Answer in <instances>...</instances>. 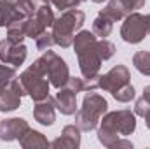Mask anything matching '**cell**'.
<instances>
[{
	"label": "cell",
	"mask_w": 150,
	"mask_h": 149,
	"mask_svg": "<svg viewBox=\"0 0 150 149\" xmlns=\"http://www.w3.org/2000/svg\"><path fill=\"white\" fill-rule=\"evenodd\" d=\"M136 130V114L129 109H120V111H107L103 117L100 119V125L96 128L98 142L105 148L112 149L113 144L120 137H127L134 133Z\"/></svg>",
	"instance_id": "1"
},
{
	"label": "cell",
	"mask_w": 150,
	"mask_h": 149,
	"mask_svg": "<svg viewBox=\"0 0 150 149\" xmlns=\"http://www.w3.org/2000/svg\"><path fill=\"white\" fill-rule=\"evenodd\" d=\"M72 47L77 54L79 69H80L82 77L86 81L94 79L100 74V69L103 63V60L98 53V37L89 30H79L75 34Z\"/></svg>",
	"instance_id": "2"
},
{
	"label": "cell",
	"mask_w": 150,
	"mask_h": 149,
	"mask_svg": "<svg viewBox=\"0 0 150 149\" xmlns=\"http://www.w3.org/2000/svg\"><path fill=\"white\" fill-rule=\"evenodd\" d=\"M86 23V14L80 9H68L63 11L58 18H54L52 23V39H54V46H59L63 49L70 47L74 44L75 34L82 28V25Z\"/></svg>",
	"instance_id": "3"
},
{
	"label": "cell",
	"mask_w": 150,
	"mask_h": 149,
	"mask_svg": "<svg viewBox=\"0 0 150 149\" xmlns=\"http://www.w3.org/2000/svg\"><path fill=\"white\" fill-rule=\"evenodd\" d=\"M107 111H108L107 98L100 93L87 91L80 109H77L75 112V125L80 128V132H93L98 128L100 119Z\"/></svg>",
	"instance_id": "4"
},
{
	"label": "cell",
	"mask_w": 150,
	"mask_h": 149,
	"mask_svg": "<svg viewBox=\"0 0 150 149\" xmlns=\"http://www.w3.org/2000/svg\"><path fill=\"white\" fill-rule=\"evenodd\" d=\"M25 93L33 100L38 102L42 98H45L49 95V79L45 75V69H44V63H42V58H37L26 70H23L21 75L18 77Z\"/></svg>",
	"instance_id": "5"
},
{
	"label": "cell",
	"mask_w": 150,
	"mask_h": 149,
	"mask_svg": "<svg viewBox=\"0 0 150 149\" xmlns=\"http://www.w3.org/2000/svg\"><path fill=\"white\" fill-rule=\"evenodd\" d=\"M42 58V63H44V69H45V75L51 82V86L54 88H63L67 86L68 79H70V69L67 65V62L56 53V51H44V54L40 56Z\"/></svg>",
	"instance_id": "6"
},
{
	"label": "cell",
	"mask_w": 150,
	"mask_h": 149,
	"mask_svg": "<svg viewBox=\"0 0 150 149\" xmlns=\"http://www.w3.org/2000/svg\"><path fill=\"white\" fill-rule=\"evenodd\" d=\"M35 5V11L32 16H28V28H26V37L35 39L45 32L49 27L54 23V12L51 7L49 0H32Z\"/></svg>",
	"instance_id": "7"
},
{
	"label": "cell",
	"mask_w": 150,
	"mask_h": 149,
	"mask_svg": "<svg viewBox=\"0 0 150 149\" xmlns=\"http://www.w3.org/2000/svg\"><path fill=\"white\" fill-rule=\"evenodd\" d=\"M149 35V25H147V18L134 11V12H129L124 21H122V27H120V37L124 42L127 44H140L143 39Z\"/></svg>",
	"instance_id": "8"
},
{
	"label": "cell",
	"mask_w": 150,
	"mask_h": 149,
	"mask_svg": "<svg viewBox=\"0 0 150 149\" xmlns=\"http://www.w3.org/2000/svg\"><path fill=\"white\" fill-rule=\"evenodd\" d=\"M96 90H103L108 93H115L117 90H120L122 86L131 82V75H129V69L126 65H115L112 67L107 74H98L96 79Z\"/></svg>",
	"instance_id": "9"
},
{
	"label": "cell",
	"mask_w": 150,
	"mask_h": 149,
	"mask_svg": "<svg viewBox=\"0 0 150 149\" xmlns=\"http://www.w3.org/2000/svg\"><path fill=\"white\" fill-rule=\"evenodd\" d=\"M28 56V47L19 42H11L9 39H4L0 40V62L5 63V65H11V67H19L25 63Z\"/></svg>",
	"instance_id": "10"
},
{
	"label": "cell",
	"mask_w": 150,
	"mask_h": 149,
	"mask_svg": "<svg viewBox=\"0 0 150 149\" xmlns=\"http://www.w3.org/2000/svg\"><path fill=\"white\" fill-rule=\"evenodd\" d=\"M25 90L19 79H12L2 91H0V112H12L21 105V98L25 97Z\"/></svg>",
	"instance_id": "11"
},
{
	"label": "cell",
	"mask_w": 150,
	"mask_h": 149,
	"mask_svg": "<svg viewBox=\"0 0 150 149\" xmlns=\"http://www.w3.org/2000/svg\"><path fill=\"white\" fill-rule=\"evenodd\" d=\"M28 130H30V125L25 117L4 119V121H0V140H4V142L19 140Z\"/></svg>",
	"instance_id": "12"
},
{
	"label": "cell",
	"mask_w": 150,
	"mask_h": 149,
	"mask_svg": "<svg viewBox=\"0 0 150 149\" xmlns=\"http://www.w3.org/2000/svg\"><path fill=\"white\" fill-rule=\"evenodd\" d=\"M33 119L40 123L42 126H52L56 121V104H54V97L47 95L45 98L35 102L33 107Z\"/></svg>",
	"instance_id": "13"
},
{
	"label": "cell",
	"mask_w": 150,
	"mask_h": 149,
	"mask_svg": "<svg viewBox=\"0 0 150 149\" xmlns=\"http://www.w3.org/2000/svg\"><path fill=\"white\" fill-rule=\"evenodd\" d=\"M51 148L58 149H77L80 148V128L77 125H67L59 137H56L51 142Z\"/></svg>",
	"instance_id": "14"
},
{
	"label": "cell",
	"mask_w": 150,
	"mask_h": 149,
	"mask_svg": "<svg viewBox=\"0 0 150 149\" xmlns=\"http://www.w3.org/2000/svg\"><path fill=\"white\" fill-rule=\"evenodd\" d=\"M54 104H56V109L63 116H74L79 109L77 107V93L74 90H70L68 86H63L58 90V93L54 97Z\"/></svg>",
	"instance_id": "15"
},
{
	"label": "cell",
	"mask_w": 150,
	"mask_h": 149,
	"mask_svg": "<svg viewBox=\"0 0 150 149\" xmlns=\"http://www.w3.org/2000/svg\"><path fill=\"white\" fill-rule=\"evenodd\" d=\"M21 18H28L23 16L16 5L14 0H0V27H9L12 21L21 19Z\"/></svg>",
	"instance_id": "16"
},
{
	"label": "cell",
	"mask_w": 150,
	"mask_h": 149,
	"mask_svg": "<svg viewBox=\"0 0 150 149\" xmlns=\"http://www.w3.org/2000/svg\"><path fill=\"white\" fill-rule=\"evenodd\" d=\"M19 146L23 149H35V148H49L51 146V142L47 140V137L42 133V132H38V130H28L19 140Z\"/></svg>",
	"instance_id": "17"
},
{
	"label": "cell",
	"mask_w": 150,
	"mask_h": 149,
	"mask_svg": "<svg viewBox=\"0 0 150 149\" xmlns=\"http://www.w3.org/2000/svg\"><path fill=\"white\" fill-rule=\"evenodd\" d=\"M26 28H28V18H21V19H16L12 21L9 27H7V37L11 42H23L26 37Z\"/></svg>",
	"instance_id": "18"
},
{
	"label": "cell",
	"mask_w": 150,
	"mask_h": 149,
	"mask_svg": "<svg viewBox=\"0 0 150 149\" xmlns=\"http://www.w3.org/2000/svg\"><path fill=\"white\" fill-rule=\"evenodd\" d=\"M100 12H101V14H105L107 18H110L113 23H115V21L124 19V18L129 14V11H127V9H126V5L122 4V0H110V2L107 4V7H105V9H101Z\"/></svg>",
	"instance_id": "19"
},
{
	"label": "cell",
	"mask_w": 150,
	"mask_h": 149,
	"mask_svg": "<svg viewBox=\"0 0 150 149\" xmlns=\"http://www.w3.org/2000/svg\"><path fill=\"white\" fill-rule=\"evenodd\" d=\"M112 28H113V21L110 18H107L105 14H101V12H98V16L94 18V21H93V34L96 35V37L100 39H107L110 34H112Z\"/></svg>",
	"instance_id": "20"
},
{
	"label": "cell",
	"mask_w": 150,
	"mask_h": 149,
	"mask_svg": "<svg viewBox=\"0 0 150 149\" xmlns=\"http://www.w3.org/2000/svg\"><path fill=\"white\" fill-rule=\"evenodd\" d=\"M133 65L134 69L143 75H150V51H136L133 54Z\"/></svg>",
	"instance_id": "21"
},
{
	"label": "cell",
	"mask_w": 150,
	"mask_h": 149,
	"mask_svg": "<svg viewBox=\"0 0 150 149\" xmlns=\"http://www.w3.org/2000/svg\"><path fill=\"white\" fill-rule=\"evenodd\" d=\"M112 97L117 100V102H120V104H127V102L134 100V97H136V93H134V86L129 82V84L122 86L120 90H117L115 93H112Z\"/></svg>",
	"instance_id": "22"
},
{
	"label": "cell",
	"mask_w": 150,
	"mask_h": 149,
	"mask_svg": "<svg viewBox=\"0 0 150 149\" xmlns=\"http://www.w3.org/2000/svg\"><path fill=\"white\" fill-rule=\"evenodd\" d=\"M98 53H100V56H101L103 62L110 60L115 54V44L110 42L108 39H98Z\"/></svg>",
	"instance_id": "23"
},
{
	"label": "cell",
	"mask_w": 150,
	"mask_h": 149,
	"mask_svg": "<svg viewBox=\"0 0 150 149\" xmlns=\"http://www.w3.org/2000/svg\"><path fill=\"white\" fill-rule=\"evenodd\" d=\"M16 67H11V65H5L0 62V91L12 81L16 79Z\"/></svg>",
	"instance_id": "24"
},
{
	"label": "cell",
	"mask_w": 150,
	"mask_h": 149,
	"mask_svg": "<svg viewBox=\"0 0 150 149\" xmlns=\"http://www.w3.org/2000/svg\"><path fill=\"white\" fill-rule=\"evenodd\" d=\"M35 46H37L38 51H47L54 46V39H52V34L51 32H42L37 39H35Z\"/></svg>",
	"instance_id": "25"
},
{
	"label": "cell",
	"mask_w": 150,
	"mask_h": 149,
	"mask_svg": "<svg viewBox=\"0 0 150 149\" xmlns=\"http://www.w3.org/2000/svg\"><path fill=\"white\" fill-rule=\"evenodd\" d=\"M49 2H51V5H54L61 12L63 11H68V9H75L79 4H82L80 0H49Z\"/></svg>",
	"instance_id": "26"
},
{
	"label": "cell",
	"mask_w": 150,
	"mask_h": 149,
	"mask_svg": "<svg viewBox=\"0 0 150 149\" xmlns=\"http://www.w3.org/2000/svg\"><path fill=\"white\" fill-rule=\"evenodd\" d=\"M149 109H150V104L143 98V97H140V98L134 102V114H136V116H142V117H143Z\"/></svg>",
	"instance_id": "27"
},
{
	"label": "cell",
	"mask_w": 150,
	"mask_h": 149,
	"mask_svg": "<svg viewBox=\"0 0 150 149\" xmlns=\"http://www.w3.org/2000/svg\"><path fill=\"white\" fill-rule=\"evenodd\" d=\"M67 86H68L70 90H74L75 93L84 91V77H72V75H70V79H68Z\"/></svg>",
	"instance_id": "28"
},
{
	"label": "cell",
	"mask_w": 150,
	"mask_h": 149,
	"mask_svg": "<svg viewBox=\"0 0 150 149\" xmlns=\"http://www.w3.org/2000/svg\"><path fill=\"white\" fill-rule=\"evenodd\" d=\"M122 4L126 5V9H127L129 12H134V11H138V9H142V7H145L147 0H122Z\"/></svg>",
	"instance_id": "29"
},
{
	"label": "cell",
	"mask_w": 150,
	"mask_h": 149,
	"mask_svg": "<svg viewBox=\"0 0 150 149\" xmlns=\"http://www.w3.org/2000/svg\"><path fill=\"white\" fill-rule=\"evenodd\" d=\"M142 97H143V98H145V100H147V102L150 104V84L143 88V95H142Z\"/></svg>",
	"instance_id": "30"
},
{
	"label": "cell",
	"mask_w": 150,
	"mask_h": 149,
	"mask_svg": "<svg viewBox=\"0 0 150 149\" xmlns=\"http://www.w3.org/2000/svg\"><path fill=\"white\" fill-rule=\"evenodd\" d=\"M143 119H145V125H147V128L150 130V109L147 111V114L143 116Z\"/></svg>",
	"instance_id": "31"
},
{
	"label": "cell",
	"mask_w": 150,
	"mask_h": 149,
	"mask_svg": "<svg viewBox=\"0 0 150 149\" xmlns=\"http://www.w3.org/2000/svg\"><path fill=\"white\" fill-rule=\"evenodd\" d=\"M145 18H147V25H149V35H150V14H147Z\"/></svg>",
	"instance_id": "32"
},
{
	"label": "cell",
	"mask_w": 150,
	"mask_h": 149,
	"mask_svg": "<svg viewBox=\"0 0 150 149\" xmlns=\"http://www.w3.org/2000/svg\"><path fill=\"white\" fill-rule=\"evenodd\" d=\"M91 2H94V4H103L105 0H91Z\"/></svg>",
	"instance_id": "33"
},
{
	"label": "cell",
	"mask_w": 150,
	"mask_h": 149,
	"mask_svg": "<svg viewBox=\"0 0 150 149\" xmlns=\"http://www.w3.org/2000/svg\"><path fill=\"white\" fill-rule=\"evenodd\" d=\"M14 2H19V0H14Z\"/></svg>",
	"instance_id": "34"
},
{
	"label": "cell",
	"mask_w": 150,
	"mask_h": 149,
	"mask_svg": "<svg viewBox=\"0 0 150 149\" xmlns=\"http://www.w3.org/2000/svg\"><path fill=\"white\" fill-rule=\"evenodd\" d=\"M80 2H86V0H80Z\"/></svg>",
	"instance_id": "35"
}]
</instances>
